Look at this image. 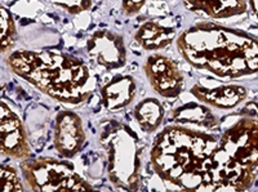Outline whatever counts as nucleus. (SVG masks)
Wrapping results in <instances>:
<instances>
[{
    "label": "nucleus",
    "instance_id": "obj_12",
    "mask_svg": "<svg viewBox=\"0 0 258 192\" xmlns=\"http://www.w3.org/2000/svg\"><path fill=\"white\" fill-rule=\"evenodd\" d=\"M192 94L198 101L214 108L230 110L240 105L248 96L245 87L239 84L218 85V87H207L203 84H195L191 88Z\"/></svg>",
    "mask_w": 258,
    "mask_h": 192
},
{
    "label": "nucleus",
    "instance_id": "obj_2",
    "mask_svg": "<svg viewBox=\"0 0 258 192\" xmlns=\"http://www.w3.org/2000/svg\"><path fill=\"white\" fill-rule=\"evenodd\" d=\"M220 141L212 134L169 125L158 134L150 152L154 172L186 191H204Z\"/></svg>",
    "mask_w": 258,
    "mask_h": 192
},
{
    "label": "nucleus",
    "instance_id": "obj_3",
    "mask_svg": "<svg viewBox=\"0 0 258 192\" xmlns=\"http://www.w3.org/2000/svg\"><path fill=\"white\" fill-rule=\"evenodd\" d=\"M7 66L16 76L66 105L85 102L96 89L91 69L83 59L53 50H15Z\"/></svg>",
    "mask_w": 258,
    "mask_h": 192
},
{
    "label": "nucleus",
    "instance_id": "obj_1",
    "mask_svg": "<svg viewBox=\"0 0 258 192\" xmlns=\"http://www.w3.org/2000/svg\"><path fill=\"white\" fill-rule=\"evenodd\" d=\"M188 65L217 78L239 79L258 74V38L214 22H199L177 39Z\"/></svg>",
    "mask_w": 258,
    "mask_h": 192
},
{
    "label": "nucleus",
    "instance_id": "obj_14",
    "mask_svg": "<svg viewBox=\"0 0 258 192\" xmlns=\"http://www.w3.org/2000/svg\"><path fill=\"white\" fill-rule=\"evenodd\" d=\"M188 11L203 13L211 18H231L246 12V0H185Z\"/></svg>",
    "mask_w": 258,
    "mask_h": 192
},
{
    "label": "nucleus",
    "instance_id": "obj_5",
    "mask_svg": "<svg viewBox=\"0 0 258 192\" xmlns=\"http://www.w3.org/2000/svg\"><path fill=\"white\" fill-rule=\"evenodd\" d=\"M25 183L30 191H87L93 187L78 174L74 165L53 157L25 159L20 165Z\"/></svg>",
    "mask_w": 258,
    "mask_h": 192
},
{
    "label": "nucleus",
    "instance_id": "obj_6",
    "mask_svg": "<svg viewBox=\"0 0 258 192\" xmlns=\"http://www.w3.org/2000/svg\"><path fill=\"white\" fill-rule=\"evenodd\" d=\"M220 150L234 163L258 170V121L241 117L223 133Z\"/></svg>",
    "mask_w": 258,
    "mask_h": 192
},
{
    "label": "nucleus",
    "instance_id": "obj_18",
    "mask_svg": "<svg viewBox=\"0 0 258 192\" xmlns=\"http://www.w3.org/2000/svg\"><path fill=\"white\" fill-rule=\"evenodd\" d=\"M0 25H2V53H7L12 49L17 40V30L13 16L6 7L0 8Z\"/></svg>",
    "mask_w": 258,
    "mask_h": 192
},
{
    "label": "nucleus",
    "instance_id": "obj_19",
    "mask_svg": "<svg viewBox=\"0 0 258 192\" xmlns=\"http://www.w3.org/2000/svg\"><path fill=\"white\" fill-rule=\"evenodd\" d=\"M0 178H2V188H3L4 192H21L25 189L17 170L12 165H8V164L2 165Z\"/></svg>",
    "mask_w": 258,
    "mask_h": 192
},
{
    "label": "nucleus",
    "instance_id": "obj_20",
    "mask_svg": "<svg viewBox=\"0 0 258 192\" xmlns=\"http://www.w3.org/2000/svg\"><path fill=\"white\" fill-rule=\"evenodd\" d=\"M53 6L63 9L71 15H79V13L89 11L92 7V0H49Z\"/></svg>",
    "mask_w": 258,
    "mask_h": 192
},
{
    "label": "nucleus",
    "instance_id": "obj_15",
    "mask_svg": "<svg viewBox=\"0 0 258 192\" xmlns=\"http://www.w3.org/2000/svg\"><path fill=\"white\" fill-rule=\"evenodd\" d=\"M176 38V30L163 26L155 21H147L138 27L135 34V40L145 50L164 49Z\"/></svg>",
    "mask_w": 258,
    "mask_h": 192
},
{
    "label": "nucleus",
    "instance_id": "obj_22",
    "mask_svg": "<svg viewBox=\"0 0 258 192\" xmlns=\"http://www.w3.org/2000/svg\"><path fill=\"white\" fill-rule=\"evenodd\" d=\"M249 6L250 9H252L253 15H254V17L257 18L258 21V0H249Z\"/></svg>",
    "mask_w": 258,
    "mask_h": 192
},
{
    "label": "nucleus",
    "instance_id": "obj_7",
    "mask_svg": "<svg viewBox=\"0 0 258 192\" xmlns=\"http://www.w3.org/2000/svg\"><path fill=\"white\" fill-rule=\"evenodd\" d=\"M257 172L234 163L218 147L204 191H245L253 184Z\"/></svg>",
    "mask_w": 258,
    "mask_h": 192
},
{
    "label": "nucleus",
    "instance_id": "obj_13",
    "mask_svg": "<svg viewBox=\"0 0 258 192\" xmlns=\"http://www.w3.org/2000/svg\"><path fill=\"white\" fill-rule=\"evenodd\" d=\"M137 93V83L131 75H117L112 78L101 90L102 105L109 112L121 110L132 103Z\"/></svg>",
    "mask_w": 258,
    "mask_h": 192
},
{
    "label": "nucleus",
    "instance_id": "obj_11",
    "mask_svg": "<svg viewBox=\"0 0 258 192\" xmlns=\"http://www.w3.org/2000/svg\"><path fill=\"white\" fill-rule=\"evenodd\" d=\"M87 136L82 117L74 111L62 110L56 116L53 145L64 159H73L82 151Z\"/></svg>",
    "mask_w": 258,
    "mask_h": 192
},
{
    "label": "nucleus",
    "instance_id": "obj_16",
    "mask_svg": "<svg viewBox=\"0 0 258 192\" xmlns=\"http://www.w3.org/2000/svg\"><path fill=\"white\" fill-rule=\"evenodd\" d=\"M172 117L177 124H194L208 129L217 125V117L212 114L208 107L194 102L176 108Z\"/></svg>",
    "mask_w": 258,
    "mask_h": 192
},
{
    "label": "nucleus",
    "instance_id": "obj_8",
    "mask_svg": "<svg viewBox=\"0 0 258 192\" xmlns=\"http://www.w3.org/2000/svg\"><path fill=\"white\" fill-rule=\"evenodd\" d=\"M144 69L150 85L159 96L164 98H176L183 92V74L181 73L176 62L167 55H149Z\"/></svg>",
    "mask_w": 258,
    "mask_h": 192
},
{
    "label": "nucleus",
    "instance_id": "obj_9",
    "mask_svg": "<svg viewBox=\"0 0 258 192\" xmlns=\"http://www.w3.org/2000/svg\"><path fill=\"white\" fill-rule=\"evenodd\" d=\"M87 54L106 70H116L126 63L123 36L111 30H98L87 41Z\"/></svg>",
    "mask_w": 258,
    "mask_h": 192
},
{
    "label": "nucleus",
    "instance_id": "obj_4",
    "mask_svg": "<svg viewBox=\"0 0 258 192\" xmlns=\"http://www.w3.org/2000/svg\"><path fill=\"white\" fill-rule=\"evenodd\" d=\"M106 155L107 177L120 191H137L141 183L140 140L128 125L116 120H106L98 136Z\"/></svg>",
    "mask_w": 258,
    "mask_h": 192
},
{
    "label": "nucleus",
    "instance_id": "obj_17",
    "mask_svg": "<svg viewBox=\"0 0 258 192\" xmlns=\"http://www.w3.org/2000/svg\"><path fill=\"white\" fill-rule=\"evenodd\" d=\"M135 117L142 131L153 133L163 122L164 107L156 98H146L135 107Z\"/></svg>",
    "mask_w": 258,
    "mask_h": 192
},
{
    "label": "nucleus",
    "instance_id": "obj_21",
    "mask_svg": "<svg viewBox=\"0 0 258 192\" xmlns=\"http://www.w3.org/2000/svg\"><path fill=\"white\" fill-rule=\"evenodd\" d=\"M147 0H123L121 8L126 16H133L141 11Z\"/></svg>",
    "mask_w": 258,
    "mask_h": 192
},
{
    "label": "nucleus",
    "instance_id": "obj_10",
    "mask_svg": "<svg viewBox=\"0 0 258 192\" xmlns=\"http://www.w3.org/2000/svg\"><path fill=\"white\" fill-rule=\"evenodd\" d=\"M0 146L6 156L25 160L31 155L24 124L6 101L0 105Z\"/></svg>",
    "mask_w": 258,
    "mask_h": 192
}]
</instances>
